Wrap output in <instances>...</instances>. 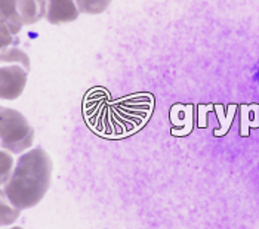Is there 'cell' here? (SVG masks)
<instances>
[{
    "label": "cell",
    "mask_w": 259,
    "mask_h": 229,
    "mask_svg": "<svg viewBox=\"0 0 259 229\" xmlns=\"http://www.w3.org/2000/svg\"><path fill=\"white\" fill-rule=\"evenodd\" d=\"M17 11L22 25H33L46 14V0H17Z\"/></svg>",
    "instance_id": "5b68a950"
},
{
    "label": "cell",
    "mask_w": 259,
    "mask_h": 229,
    "mask_svg": "<svg viewBox=\"0 0 259 229\" xmlns=\"http://www.w3.org/2000/svg\"><path fill=\"white\" fill-rule=\"evenodd\" d=\"M52 169V160L43 148L30 150L18 158L0 192L15 209H31L39 204L49 190Z\"/></svg>",
    "instance_id": "6da1fadb"
},
{
    "label": "cell",
    "mask_w": 259,
    "mask_h": 229,
    "mask_svg": "<svg viewBox=\"0 0 259 229\" xmlns=\"http://www.w3.org/2000/svg\"><path fill=\"white\" fill-rule=\"evenodd\" d=\"M258 80H259V70H258Z\"/></svg>",
    "instance_id": "7c38bea8"
},
{
    "label": "cell",
    "mask_w": 259,
    "mask_h": 229,
    "mask_svg": "<svg viewBox=\"0 0 259 229\" xmlns=\"http://www.w3.org/2000/svg\"><path fill=\"white\" fill-rule=\"evenodd\" d=\"M12 170H14V158H12V155L8 151L0 150V188H3V185L8 182Z\"/></svg>",
    "instance_id": "9c48e42d"
},
{
    "label": "cell",
    "mask_w": 259,
    "mask_h": 229,
    "mask_svg": "<svg viewBox=\"0 0 259 229\" xmlns=\"http://www.w3.org/2000/svg\"><path fill=\"white\" fill-rule=\"evenodd\" d=\"M110 3H111V0H76L79 12L89 14V15L102 14L110 6Z\"/></svg>",
    "instance_id": "52a82bcc"
},
{
    "label": "cell",
    "mask_w": 259,
    "mask_h": 229,
    "mask_svg": "<svg viewBox=\"0 0 259 229\" xmlns=\"http://www.w3.org/2000/svg\"><path fill=\"white\" fill-rule=\"evenodd\" d=\"M30 71V58L17 46L0 51V99H17L22 95Z\"/></svg>",
    "instance_id": "7a4b0ae2"
},
{
    "label": "cell",
    "mask_w": 259,
    "mask_h": 229,
    "mask_svg": "<svg viewBox=\"0 0 259 229\" xmlns=\"http://www.w3.org/2000/svg\"><path fill=\"white\" fill-rule=\"evenodd\" d=\"M34 129L20 111L0 107V147L12 154H21L31 148Z\"/></svg>",
    "instance_id": "3957f363"
},
{
    "label": "cell",
    "mask_w": 259,
    "mask_h": 229,
    "mask_svg": "<svg viewBox=\"0 0 259 229\" xmlns=\"http://www.w3.org/2000/svg\"><path fill=\"white\" fill-rule=\"evenodd\" d=\"M20 211L21 210L15 209L14 206H11L8 200L3 197V194L0 192V226L14 223L20 217Z\"/></svg>",
    "instance_id": "ba28073f"
},
{
    "label": "cell",
    "mask_w": 259,
    "mask_h": 229,
    "mask_svg": "<svg viewBox=\"0 0 259 229\" xmlns=\"http://www.w3.org/2000/svg\"><path fill=\"white\" fill-rule=\"evenodd\" d=\"M79 14L76 0H46L45 18L51 24L60 25V24L73 22L77 19Z\"/></svg>",
    "instance_id": "277c9868"
},
{
    "label": "cell",
    "mask_w": 259,
    "mask_h": 229,
    "mask_svg": "<svg viewBox=\"0 0 259 229\" xmlns=\"http://www.w3.org/2000/svg\"><path fill=\"white\" fill-rule=\"evenodd\" d=\"M9 229H24V228H21V226H14V228H9Z\"/></svg>",
    "instance_id": "8fae6325"
},
{
    "label": "cell",
    "mask_w": 259,
    "mask_h": 229,
    "mask_svg": "<svg viewBox=\"0 0 259 229\" xmlns=\"http://www.w3.org/2000/svg\"><path fill=\"white\" fill-rule=\"evenodd\" d=\"M0 21L5 22L15 36L20 33L22 22L17 11V0H0Z\"/></svg>",
    "instance_id": "8992f818"
},
{
    "label": "cell",
    "mask_w": 259,
    "mask_h": 229,
    "mask_svg": "<svg viewBox=\"0 0 259 229\" xmlns=\"http://www.w3.org/2000/svg\"><path fill=\"white\" fill-rule=\"evenodd\" d=\"M15 41V34L11 31V28L0 21V51L8 48V46H12V43Z\"/></svg>",
    "instance_id": "30bf717a"
}]
</instances>
